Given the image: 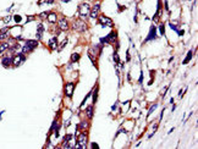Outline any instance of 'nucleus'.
Listing matches in <instances>:
<instances>
[{"label":"nucleus","mask_w":198,"mask_h":149,"mask_svg":"<svg viewBox=\"0 0 198 149\" xmlns=\"http://www.w3.org/2000/svg\"><path fill=\"white\" fill-rule=\"evenodd\" d=\"M64 90H65V95H66V97H69V98H71V97H72V94H73V90H75V83H73V82H69V83H66Z\"/></svg>","instance_id":"1a4fd4ad"},{"label":"nucleus","mask_w":198,"mask_h":149,"mask_svg":"<svg viewBox=\"0 0 198 149\" xmlns=\"http://www.w3.org/2000/svg\"><path fill=\"white\" fill-rule=\"evenodd\" d=\"M1 64L4 67H9L10 65H12V58L11 56H4L1 59Z\"/></svg>","instance_id":"ddd939ff"},{"label":"nucleus","mask_w":198,"mask_h":149,"mask_svg":"<svg viewBox=\"0 0 198 149\" xmlns=\"http://www.w3.org/2000/svg\"><path fill=\"white\" fill-rule=\"evenodd\" d=\"M0 54H1V51H0Z\"/></svg>","instance_id":"ea45409f"},{"label":"nucleus","mask_w":198,"mask_h":149,"mask_svg":"<svg viewBox=\"0 0 198 149\" xmlns=\"http://www.w3.org/2000/svg\"><path fill=\"white\" fill-rule=\"evenodd\" d=\"M98 22L101 25V27H114V22L110 17H106L104 15L98 16Z\"/></svg>","instance_id":"20e7f679"},{"label":"nucleus","mask_w":198,"mask_h":149,"mask_svg":"<svg viewBox=\"0 0 198 149\" xmlns=\"http://www.w3.org/2000/svg\"><path fill=\"white\" fill-rule=\"evenodd\" d=\"M81 58V55L78 54V53H73L72 55H71V62H77L78 60Z\"/></svg>","instance_id":"aec40b11"},{"label":"nucleus","mask_w":198,"mask_h":149,"mask_svg":"<svg viewBox=\"0 0 198 149\" xmlns=\"http://www.w3.org/2000/svg\"><path fill=\"white\" fill-rule=\"evenodd\" d=\"M59 30L60 31H67L69 30V21L65 18V17H61L59 20Z\"/></svg>","instance_id":"9d476101"},{"label":"nucleus","mask_w":198,"mask_h":149,"mask_svg":"<svg viewBox=\"0 0 198 149\" xmlns=\"http://www.w3.org/2000/svg\"><path fill=\"white\" fill-rule=\"evenodd\" d=\"M114 61H115L116 64H119V65H120V67H122V64L120 62V58H119V54H117L116 51L114 53Z\"/></svg>","instance_id":"412c9836"},{"label":"nucleus","mask_w":198,"mask_h":149,"mask_svg":"<svg viewBox=\"0 0 198 149\" xmlns=\"http://www.w3.org/2000/svg\"><path fill=\"white\" fill-rule=\"evenodd\" d=\"M9 37V32H4V33H0V42L1 40H4V39H6Z\"/></svg>","instance_id":"b1692460"},{"label":"nucleus","mask_w":198,"mask_h":149,"mask_svg":"<svg viewBox=\"0 0 198 149\" xmlns=\"http://www.w3.org/2000/svg\"><path fill=\"white\" fill-rule=\"evenodd\" d=\"M92 148H99V146L97 144V143H92V146H91Z\"/></svg>","instance_id":"c9c22d12"},{"label":"nucleus","mask_w":198,"mask_h":149,"mask_svg":"<svg viewBox=\"0 0 198 149\" xmlns=\"http://www.w3.org/2000/svg\"><path fill=\"white\" fill-rule=\"evenodd\" d=\"M91 12V6L88 2H82L80 6H78V15L81 17H86V16L89 15Z\"/></svg>","instance_id":"39448f33"},{"label":"nucleus","mask_w":198,"mask_h":149,"mask_svg":"<svg viewBox=\"0 0 198 149\" xmlns=\"http://www.w3.org/2000/svg\"><path fill=\"white\" fill-rule=\"evenodd\" d=\"M93 110H94L93 105H88V108L86 109V115H87L88 119H92V117H93Z\"/></svg>","instance_id":"dca6fc26"},{"label":"nucleus","mask_w":198,"mask_h":149,"mask_svg":"<svg viewBox=\"0 0 198 149\" xmlns=\"http://www.w3.org/2000/svg\"><path fill=\"white\" fill-rule=\"evenodd\" d=\"M177 33H179V36H184L185 31H177Z\"/></svg>","instance_id":"e433bc0d"},{"label":"nucleus","mask_w":198,"mask_h":149,"mask_svg":"<svg viewBox=\"0 0 198 149\" xmlns=\"http://www.w3.org/2000/svg\"><path fill=\"white\" fill-rule=\"evenodd\" d=\"M192 55H193V51H192V50H190V51H188V54H187V56H186L185 60L182 61V64H184V65L188 64V62H190V60L192 59Z\"/></svg>","instance_id":"a211bd4d"},{"label":"nucleus","mask_w":198,"mask_h":149,"mask_svg":"<svg viewBox=\"0 0 198 149\" xmlns=\"http://www.w3.org/2000/svg\"><path fill=\"white\" fill-rule=\"evenodd\" d=\"M161 14H163V9H161V0H158V7H156L155 15L153 16V21L156 22V21L159 20V17L161 16Z\"/></svg>","instance_id":"f8f14e48"},{"label":"nucleus","mask_w":198,"mask_h":149,"mask_svg":"<svg viewBox=\"0 0 198 149\" xmlns=\"http://www.w3.org/2000/svg\"><path fill=\"white\" fill-rule=\"evenodd\" d=\"M87 139H88V134L87 132H82L77 137V144H76V148H82L85 149L87 147Z\"/></svg>","instance_id":"7ed1b4c3"},{"label":"nucleus","mask_w":198,"mask_h":149,"mask_svg":"<svg viewBox=\"0 0 198 149\" xmlns=\"http://www.w3.org/2000/svg\"><path fill=\"white\" fill-rule=\"evenodd\" d=\"M117 42V32H110L106 37H104V38H100V44H105V43H110V44H113V43H116Z\"/></svg>","instance_id":"f257e3e1"},{"label":"nucleus","mask_w":198,"mask_h":149,"mask_svg":"<svg viewBox=\"0 0 198 149\" xmlns=\"http://www.w3.org/2000/svg\"><path fill=\"white\" fill-rule=\"evenodd\" d=\"M48 15H49V11H44V12H42V14L39 15V17H41V18H45V17H48Z\"/></svg>","instance_id":"c85d7f7f"},{"label":"nucleus","mask_w":198,"mask_h":149,"mask_svg":"<svg viewBox=\"0 0 198 149\" xmlns=\"http://www.w3.org/2000/svg\"><path fill=\"white\" fill-rule=\"evenodd\" d=\"M99 11H100V4L97 2L92 9H91V12H89V16L92 17V18H97L99 15Z\"/></svg>","instance_id":"9b49d317"},{"label":"nucleus","mask_w":198,"mask_h":149,"mask_svg":"<svg viewBox=\"0 0 198 149\" xmlns=\"http://www.w3.org/2000/svg\"><path fill=\"white\" fill-rule=\"evenodd\" d=\"M48 46H49L51 50L56 49V46H57V38H56V37H53V38L48 42Z\"/></svg>","instance_id":"2eb2a0df"},{"label":"nucleus","mask_w":198,"mask_h":149,"mask_svg":"<svg viewBox=\"0 0 198 149\" xmlns=\"http://www.w3.org/2000/svg\"><path fill=\"white\" fill-rule=\"evenodd\" d=\"M170 27H171V30L172 31H176V32H177V27H176V26H175V25H172V23H170Z\"/></svg>","instance_id":"7c9ffc66"},{"label":"nucleus","mask_w":198,"mask_h":149,"mask_svg":"<svg viewBox=\"0 0 198 149\" xmlns=\"http://www.w3.org/2000/svg\"><path fill=\"white\" fill-rule=\"evenodd\" d=\"M98 90H99V88L98 87H96L94 89H93V104H96L97 103V100H98Z\"/></svg>","instance_id":"6ab92c4d"},{"label":"nucleus","mask_w":198,"mask_h":149,"mask_svg":"<svg viewBox=\"0 0 198 149\" xmlns=\"http://www.w3.org/2000/svg\"><path fill=\"white\" fill-rule=\"evenodd\" d=\"M61 1H62V2H70L71 0H61Z\"/></svg>","instance_id":"58836bf2"},{"label":"nucleus","mask_w":198,"mask_h":149,"mask_svg":"<svg viewBox=\"0 0 198 149\" xmlns=\"http://www.w3.org/2000/svg\"><path fill=\"white\" fill-rule=\"evenodd\" d=\"M130 60H131V58H130V53L126 51V61H130Z\"/></svg>","instance_id":"72a5a7b5"},{"label":"nucleus","mask_w":198,"mask_h":149,"mask_svg":"<svg viewBox=\"0 0 198 149\" xmlns=\"http://www.w3.org/2000/svg\"><path fill=\"white\" fill-rule=\"evenodd\" d=\"M14 20H15V22L20 23V22H21V20H22V17H21L20 15H15V16H14Z\"/></svg>","instance_id":"cd10ccee"},{"label":"nucleus","mask_w":198,"mask_h":149,"mask_svg":"<svg viewBox=\"0 0 198 149\" xmlns=\"http://www.w3.org/2000/svg\"><path fill=\"white\" fill-rule=\"evenodd\" d=\"M11 18H12L11 16H6V17L4 18V22H5V23H9V22L11 21Z\"/></svg>","instance_id":"c756f323"},{"label":"nucleus","mask_w":198,"mask_h":149,"mask_svg":"<svg viewBox=\"0 0 198 149\" xmlns=\"http://www.w3.org/2000/svg\"><path fill=\"white\" fill-rule=\"evenodd\" d=\"M143 82V72H141V76H140V79H138V83H142Z\"/></svg>","instance_id":"2f4dec72"},{"label":"nucleus","mask_w":198,"mask_h":149,"mask_svg":"<svg viewBox=\"0 0 198 149\" xmlns=\"http://www.w3.org/2000/svg\"><path fill=\"white\" fill-rule=\"evenodd\" d=\"M34 20V16H28L27 17V22H29V21H33Z\"/></svg>","instance_id":"473e14b6"},{"label":"nucleus","mask_w":198,"mask_h":149,"mask_svg":"<svg viewBox=\"0 0 198 149\" xmlns=\"http://www.w3.org/2000/svg\"><path fill=\"white\" fill-rule=\"evenodd\" d=\"M43 33H44V27H43L42 23H39V25L37 26V34H36L37 39H42V38H43Z\"/></svg>","instance_id":"4468645a"},{"label":"nucleus","mask_w":198,"mask_h":149,"mask_svg":"<svg viewBox=\"0 0 198 149\" xmlns=\"http://www.w3.org/2000/svg\"><path fill=\"white\" fill-rule=\"evenodd\" d=\"M87 126H88V122H87V121H82L80 125H77V127H78V128H82V130H86Z\"/></svg>","instance_id":"4be33fe9"},{"label":"nucleus","mask_w":198,"mask_h":149,"mask_svg":"<svg viewBox=\"0 0 198 149\" xmlns=\"http://www.w3.org/2000/svg\"><path fill=\"white\" fill-rule=\"evenodd\" d=\"M156 106H158V104H153L150 108H149V110H148V112H147V117H148V116H149V115H150V114H152L154 110H155Z\"/></svg>","instance_id":"5701e85b"},{"label":"nucleus","mask_w":198,"mask_h":149,"mask_svg":"<svg viewBox=\"0 0 198 149\" xmlns=\"http://www.w3.org/2000/svg\"><path fill=\"white\" fill-rule=\"evenodd\" d=\"M48 21H49L50 23H55V22H56V14H55V12H49Z\"/></svg>","instance_id":"f3484780"},{"label":"nucleus","mask_w":198,"mask_h":149,"mask_svg":"<svg viewBox=\"0 0 198 149\" xmlns=\"http://www.w3.org/2000/svg\"><path fill=\"white\" fill-rule=\"evenodd\" d=\"M38 46V40H26V44H25V46L22 48V54H28V53H31L33 49H36Z\"/></svg>","instance_id":"f03ea898"},{"label":"nucleus","mask_w":198,"mask_h":149,"mask_svg":"<svg viewBox=\"0 0 198 149\" xmlns=\"http://www.w3.org/2000/svg\"><path fill=\"white\" fill-rule=\"evenodd\" d=\"M54 1L55 0H38V5L44 4V2H47V4H54Z\"/></svg>","instance_id":"393cba45"},{"label":"nucleus","mask_w":198,"mask_h":149,"mask_svg":"<svg viewBox=\"0 0 198 149\" xmlns=\"http://www.w3.org/2000/svg\"><path fill=\"white\" fill-rule=\"evenodd\" d=\"M159 31H160V34H161V36H164V34H165V26H164V23H160V26H159Z\"/></svg>","instance_id":"a878e982"},{"label":"nucleus","mask_w":198,"mask_h":149,"mask_svg":"<svg viewBox=\"0 0 198 149\" xmlns=\"http://www.w3.org/2000/svg\"><path fill=\"white\" fill-rule=\"evenodd\" d=\"M154 39H156V27L154 25H152L147 38L144 39V43H146V42H149V40H154Z\"/></svg>","instance_id":"6e6552de"},{"label":"nucleus","mask_w":198,"mask_h":149,"mask_svg":"<svg viewBox=\"0 0 198 149\" xmlns=\"http://www.w3.org/2000/svg\"><path fill=\"white\" fill-rule=\"evenodd\" d=\"M66 44H67V39H65V40H64V42H62V43L60 44V46L57 48V50H59V51H61V50H62V49L65 48V45H66Z\"/></svg>","instance_id":"bb28decb"},{"label":"nucleus","mask_w":198,"mask_h":149,"mask_svg":"<svg viewBox=\"0 0 198 149\" xmlns=\"http://www.w3.org/2000/svg\"><path fill=\"white\" fill-rule=\"evenodd\" d=\"M72 28L76 32H85V31H87L88 26L86 25V22H83L82 20H76L73 22V25H72Z\"/></svg>","instance_id":"423d86ee"},{"label":"nucleus","mask_w":198,"mask_h":149,"mask_svg":"<svg viewBox=\"0 0 198 149\" xmlns=\"http://www.w3.org/2000/svg\"><path fill=\"white\" fill-rule=\"evenodd\" d=\"M26 60V56H25V54H22V53H18V54H16L14 58H12V65H14L15 67H18L21 64H23V61Z\"/></svg>","instance_id":"0eeeda50"},{"label":"nucleus","mask_w":198,"mask_h":149,"mask_svg":"<svg viewBox=\"0 0 198 149\" xmlns=\"http://www.w3.org/2000/svg\"><path fill=\"white\" fill-rule=\"evenodd\" d=\"M65 126H66V127L70 126V121H66V122H65Z\"/></svg>","instance_id":"4c0bfd02"},{"label":"nucleus","mask_w":198,"mask_h":149,"mask_svg":"<svg viewBox=\"0 0 198 149\" xmlns=\"http://www.w3.org/2000/svg\"><path fill=\"white\" fill-rule=\"evenodd\" d=\"M117 104H119V102H116V103L113 105V108H111V110H113V111H114V110H116V106H117Z\"/></svg>","instance_id":"f704fd0d"}]
</instances>
